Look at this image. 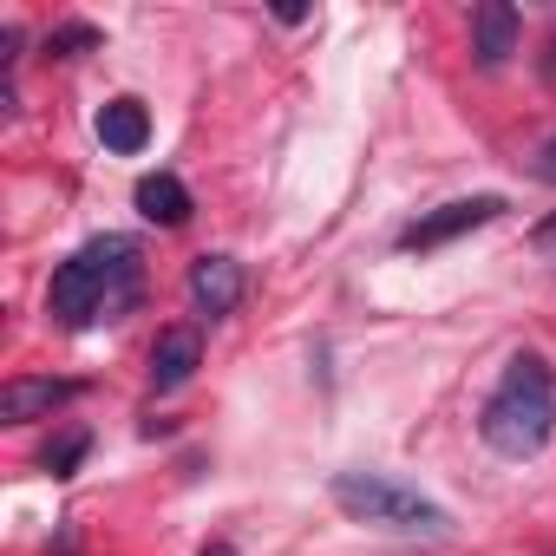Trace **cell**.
<instances>
[{
  "instance_id": "obj_1",
  "label": "cell",
  "mask_w": 556,
  "mask_h": 556,
  "mask_svg": "<svg viewBox=\"0 0 556 556\" xmlns=\"http://www.w3.org/2000/svg\"><path fill=\"white\" fill-rule=\"evenodd\" d=\"M138 302V242L131 236H92L86 249H73L53 268L47 308L60 328H92L99 315H125Z\"/></svg>"
},
{
  "instance_id": "obj_2",
  "label": "cell",
  "mask_w": 556,
  "mask_h": 556,
  "mask_svg": "<svg viewBox=\"0 0 556 556\" xmlns=\"http://www.w3.org/2000/svg\"><path fill=\"white\" fill-rule=\"evenodd\" d=\"M556 432V374L543 354H510L504 380L491 387L484 413H478V439L497 458H536Z\"/></svg>"
},
{
  "instance_id": "obj_3",
  "label": "cell",
  "mask_w": 556,
  "mask_h": 556,
  "mask_svg": "<svg viewBox=\"0 0 556 556\" xmlns=\"http://www.w3.org/2000/svg\"><path fill=\"white\" fill-rule=\"evenodd\" d=\"M334 504L354 517V523H374V530H400V536H452V510L432 504L426 491L387 478V471H341L334 484Z\"/></svg>"
},
{
  "instance_id": "obj_4",
  "label": "cell",
  "mask_w": 556,
  "mask_h": 556,
  "mask_svg": "<svg viewBox=\"0 0 556 556\" xmlns=\"http://www.w3.org/2000/svg\"><path fill=\"white\" fill-rule=\"evenodd\" d=\"M504 216V197H458V203H439V210H426L419 223H406L400 229V249H445V242H458V236H471V229H484V223H497Z\"/></svg>"
},
{
  "instance_id": "obj_5",
  "label": "cell",
  "mask_w": 556,
  "mask_h": 556,
  "mask_svg": "<svg viewBox=\"0 0 556 556\" xmlns=\"http://www.w3.org/2000/svg\"><path fill=\"white\" fill-rule=\"evenodd\" d=\"M236 302H242V262L236 255H197L190 262V308L203 321H223V315H236Z\"/></svg>"
},
{
  "instance_id": "obj_6",
  "label": "cell",
  "mask_w": 556,
  "mask_h": 556,
  "mask_svg": "<svg viewBox=\"0 0 556 556\" xmlns=\"http://www.w3.org/2000/svg\"><path fill=\"white\" fill-rule=\"evenodd\" d=\"M517 34H523V21H517L510 0H478V8H471V60L484 73H497L517 53Z\"/></svg>"
},
{
  "instance_id": "obj_7",
  "label": "cell",
  "mask_w": 556,
  "mask_h": 556,
  "mask_svg": "<svg viewBox=\"0 0 556 556\" xmlns=\"http://www.w3.org/2000/svg\"><path fill=\"white\" fill-rule=\"evenodd\" d=\"M66 400H79V380H8L0 387V419L34 426V419H53Z\"/></svg>"
},
{
  "instance_id": "obj_8",
  "label": "cell",
  "mask_w": 556,
  "mask_h": 556,
  "mask_svg": "<svg viewBox=\"0 0 556 556\" xmlns=\"http://www.w3.org/2000/svg\"><path fill=\"white\" fill-rule=\"evenodd\" d=\"M197 361H203V334L197 328H164L157 348H151V387L157 393H177L197 374Z\"/></svg>"
},
{
  "instance_id": "obj_9",
  "label": "cell",
  "mask_w": 556,
  "mask_h": 556,
  "mask_svg": "<svg viewBox=\"0 0 556 556\" xmlns=\"http://www.w3.org/2000/svg\"><path fill=\"white\" fill-rule=\"evenodd\" d=\"M99 144L118 151V157H138V151L151 144V112H144V99H112V105H99Z\"/></svg>"
},
{
  "instance_id": "obj_10",
  "label": "cell",
  "mask_w": 556,
  "mask_h": 556,
  "mask_svg": "<svg viewBox=\"0 0 556 556\" xmlns=\"http://www.w3.org/2000/svg\"><path fill=\"white\" fill-rule=\"evenodd\" d=\"M138 210H144V223H157V229L190 223V190H184V177H170V170L144 177V184H138Z\"/></svg>"
},
{
  "instance_id": "obj_11",
  "label": "cell",
  "mask_w": 556,
  "mask_h": 556,
  "mask_svg": "<svg viewBox=\"0 0 556 556\" xmlns=\"http://www.w3.org/2000/svg\"><path fill=\"white\" fill-rule=\"evenodd\" d=\"M92 47H99V27H86V21H73V27H53V34H47V53H60V60L92 53Z\"/></svg>"
},
{
  "instance_id": "obj_12",
  "label": "cell",
  "mask_w": 556,
  "mask_h": 556,
  "mask_svg": "<svg viewBox=\"0 0 556 556\" xmlns=\"http://www.w3.org/2000/svg\"><path fill=\"white\" fill-rule=\"evenodd\" d=\"M79 458H86V439H79V432H73V439H60V445H47V458H40V465H47V471H60V478H66V471H73V465H79Z\"/></svg>"
},
{
  "instance_id": "obj_13",
  "label": "cell",
  "mask_w": 556,
  "mask_h": 556,
  "mask_svg": "<svg viewBox=\"0 0 556 556\" xmlns=\"http://www.w3.org/2000/svg\"><path fill=\"white\" fill-rule=\"evenodd\" d=\"M530 242H536L543 255H556V216H549V223H536V229H530Z\"/></svg>"
},
{
  "instance_id": "obj_14",
  "label": "cell",
  "mask_w": 556,
  "mask_h": 556,
  "mask_svg": "<svg viewBox=\"0 0 556 556\" xmlns=\"http://www.w3.org/2000/svg\"><path fill=\"white\" fill-rule=\"evenodd\" d=\"M536 177H549V184H556V138H549V144L536 151Z\"/></svg>"
},
{
  "instance_id": "obj_15",
  "label": "cell",
  "mask_w": 556,
  "mask_h": 556,
  "mask_svg": "<svg viewBox=\"0 0 556 556\" xmlns=\"http://www.w3.org/2000/svg\"><path fill=\"white\" fill-rule=\"evenodd\" d=\"M543 79H556V40H549V53H543Z\"/></svg>"
},
{
  "instance_id": "obj_16",
  "label": "cell",
  "mask_w": 556,
  "mask_h": 556,
  "mask_svg": "<svg viewBox=\"0 0 556 556\" xmlns=\"http://www.w3.org/2000/svg\"><path fill=\"white\" fill-rule=\"evenodd\" d=\"M197 556H236V549H229V543H210V549H197Z\"/></svg>"
}]
</instances>
